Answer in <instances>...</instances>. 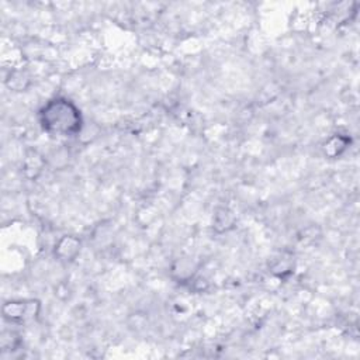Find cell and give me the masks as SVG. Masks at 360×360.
Segmentation results:
<instances>
[{"mask_svg": "<svg viewBox=\"0 0 360 360\" xmlns=\"http://www.w3.org/2000/svg\"><path fill=\"white\" fill-rule=\"evenodd\" d=\"M39 122L51 135L73 136L82 129L79 108L68 98H53L39 111Z\"/></svg>", "mask_w": 360, "mask_h": 360, "instance_id": "6da1fadb", "label": "cell"}, {"mask_svg": "<svg viewBox=\"0 0 360 360\" xmlns=\"http://www.w3.org/2000/svg\"><path fill=\"white\" fill-rule=\"evenodd\" d=\"M37 302H22V301H14L7 302L4 305V316L11 322H25L27 319H31L37 314Z\"/></svg>", "mask_w": 360, "mask_h": 360, "instance_id": "7a4b0ae2", "label": "cell"}]
</instances>
